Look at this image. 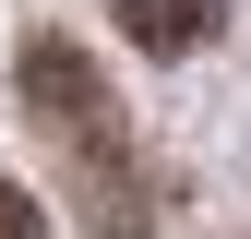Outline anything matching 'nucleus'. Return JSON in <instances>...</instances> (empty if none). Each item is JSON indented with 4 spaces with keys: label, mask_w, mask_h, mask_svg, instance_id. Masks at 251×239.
Returning a JSON list of instances; mask_svg holds the SVG:
<instances>
[{
    "label": "nucleus",
    "mask_w": 251,
    "mask_h": 239,
    "mask_svg": "<svg viewBox=\"0 0 251 239\" xmlns=\"http://www.w3.org/2000/svg\"><path fill=\"white\" fill-rule=\"evenodd\" d=\"M0 239H48V215H36V191H12V179H0Z\"/></svg>",
    "instance_id": "7ed1b4c3"
},
{
    "label": "nucleus",
    "mask_w": 251,
    "mask_h": 239,
    "mask_svg": "<svg viewBox=\"0 0 251 239\" xmlns=\"http://www.w3.org/2000/svg\"><path fill=\"white\" fill-rule=\"evenodd\" d=\"M12 96H24V120H36L60 156H72V203H84V227H96V239H144V227H155V167H144L132 120L108 108V72H96L72 36H24Z\"/></svg>",
    "instance_id": "f257e3e1"
},
{
    "label": "nucleus",
    "mask_w": 251,
    "mask_h": 239,
    "mask_svg": "<svg viewBox=\"0 0 251 239\" xmlns=\"http://www.w3.org/2000/svg\"><path fill=\"white\" fill-rule=\"evenodd\" d=\"M108 12H120V36H132L144 60H192L215 24H227L215 0H108Z\"/></svg>",
    "instance_id": "f03ea898"
}]
</instances>
